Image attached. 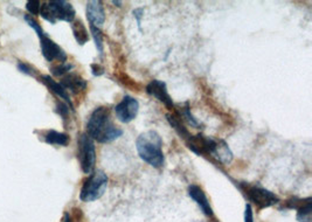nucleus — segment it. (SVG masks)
<instances>
[{
	"instance_id": "obj_21",
	"label": "nucleus",
	"mask_w": 312,
	"mask_h": 222,
	"mask_svg": "<svg viewBox=\"0 0 312 222\" xmlns=\"http://www.w3.org/2000/svg\"><path fill=\"white\" fill-rule=\"evenodd\" d=\"M90 33H91V35H93L94 42H95V46H96L97 52L100 53V55H103V53H104L103 33H102L101 28H97V27L90 26Z\"/></svg>"
},
{
	"instance_id": "obj_24",
	"label": "nucleus",
	"mask_w": 312,
	"mask_h": 222,
	"mask_svg": "<svg viewBox=\"0 0 312 222\" xmlns=\"http://www.w3.org/2000/svg\"><path fill=\"white\" fill-rule=\"evenodd\" d=\"M26 8L32 15H39L41 3L38 2V0H29V2L26 3Z\"/></svg>"
},
{
	"instance_id": "obj_31",
	"label": "nucleus",
	"mask_w": 312,
	"mask_h": 222,
	"mask_svg": "<svg viewBox=\"0 0 312 222\" xmlns=\"http://www.w3.org/2000/svg\"><path fill=\"white\" fill-rule=\"evenodd\" d=\"M62 222H71L70 215L68 214V213H65V215H63V220H62Z\"/></svg>"
},
{
	"instance_id": "obj_25",
	"label": "nucleus",
	"mask_w": 312,
	"mask_h": 222,
	"mask_svg": "<svg viewBox=\"0 0 312 222\" xmlns=\"http://www.w3.org/2000/svg\"><path fill=\"white\" fill-rule=\"evenodd\" d=\"M40 15L44 18L45 20L48 21V23L50 24H55L57 21H55V19L53 18L52 15V12H50L48 5H47V3L44 4V5H41V8H40Z\"/></svg>"
},
{
	"instance_id": "obj_19",
	"label": "nucleus",
	"mask_w": 312,
	"mask_h": 222,
	"mask_svg": "<svg viewBox=\"0 0 312 222\" xmlns=\"http://www.w3.org/2000/svg\"><path fill=\"white\" fill-rule=\"evenodd\" d=\"M298 222H312V198H306L302 206L297 209Z\"/></svg>"
},
{
	"instance_id": "obj_5",
	"label": "nucleus",
	"mask_w": 312,
	"mask_h": 222,
	"mask_svg": "<svg viewBox=\"0 0 312 222\" xmlns=\"http://www.w3.org/2000/svg\"><path fill=\"white\" fill-rule=\"evenodd\" d=\"M79 160L83 173L90 174L94 172L96 164L95 142L87 134H82L78 140Z\"/></svg>"
},
{
	"instance_id": "obj_28",
	"label": "nucleus",
	"mask_w": 312,
	"mask_h": 222,
	"mask_svg": "<svg viewBox=\"0 0 312 222\" xmlns=\"http://www.w3.org/2000/svg\"><path fill=\"white\" fill-rule=\"evenodd\" d=\"M132 14H134L135 19L137 20V25H138L139 31H142V18L144 15V8H136V10L132 12Z\"/></svg>"
},
{
	"instance_id": "obj_12",
	"label": "nucleus",
	"mask_w": 312,
	"mask_h": 222,
	"mask_svg": "<svg viewBox=\"0 0 312 222\" xmlns=\"http://www.w3.org/2000/svg\"><path fill=\"white\" fill-rule=\"evenodd\" d=\"M189 195L194 200L196 203H198V206L204 212L205 215L209 216V217H212L213 215H214L213 209L211 207V203H209V200L207 199V196H206V194H205V192L203 191L201 187L192 183V185L189 186Z\"/></svg>"
},
{
	"instance_id": "obj_6",
	"label": "nucleus",
	"mask_w": 312,
	"mask_h": 222,
	"mask_svg": "<svg viewBox=\"0 0 312 222\" xmlns=\"http://www.w3.org/2000/svg\"><path fill=\"white\" fill-rule=\"evenodd\" d=\"M139 111V102L135 97L125 95L123 100L115 106V114L119 122L127 124L134 121Z\"/></svg>"
},
{
	"instance_id": "obj_2",
	"label": "nucleus",
	"mask_w": 312,
	"mask_h": 222,
	"mask_svg": "<svg viewBox=\"0 0 312 222\" xmlns=\"http://www.w3.org/2000/svg\"><path fill=\"white\" fill-rule=\"evenodd\" d=\"M136 147L140 159L151 165L152 168L159 169L164 165L163 139L157 131L149 130L140 134L136 140Z\"/></svg>"
},
{
	"instance_id": "obj_4",
	"label": "nucleus",
	"mask_w": 312,
	"mask_h": 222,
	"mask_svg": "<svg viewBox=\"0 0 312 222\" xmlns=\"http://www.w3.org/2000/svg\"><path fill=\"white\" fill-rule=\"evenodd\" d=\"M240 190L245 193L250 202H253L259 209H264L268 207H271L273 205L280 202V198L275 193H272L267 189H264L260 185H249L247 182L238 183Z\"/></svg>"
},
{
	"instance_id": "obj_17",
	"label": "nucleus",
	"mask_w": 312,
	"mask_h": 222,
	"mask_svg": "<svg viewBox=\"0 0 312 222\" xmlns=\"http://www.w3.org/2000/svg\"><path fill=\"white\" fill-rule=\"evenodd\" d=\"M71 29H72V33H74L75 40L80 46H83L89 41L88 29L85 28L84 24L82 23V21L75 20L71 25Z\"/></svg>"
},
{
	"instance_id": "obj_27",
	"label": "nucleus",
	"mask_w": 312,
	"mask_h": 222,
	"mask_svg": "<svg viewBox=\"0 0 312 222\" xmlns=\"http://www.w3.org/2000/svg\"><path fill=\"white\" fill-rule=\"evenodd\" d=\"M57 113L63 119H67L68 114H69V106H68L66 103H61V102H59L57 105Z\"/></svg>"
},
{
	"instance_id": "obj_32",
	"label": "nucleus",
	"mask_w": 312,
	"mask_h": 222,
	"mask_svg": "<svg viewBox=\"0 0 312 222\" xmlns=\"http://www.w3.org/2000/svg\"><path fill=\"white\" fill-rule=\"evenodd\" d=\"M113 4H114V5H117V7L122 6V2H118V0H114Z\"/></svg>"
},
{
	"instance_id": "obj_22",
	"label": "nucleus",
	"mask_w": 312,
	"mask_h": 222,
	"mask_svg": "<svg viewBox=\"0 0 312 222\" xmlns=\"http://www.w3.org/2000/svg\"><path fill=\"white\" fill-rule=\"evenodd\" d=\"M74 68V66L71 65V63H68V62H63V63H60V65L55 66V67H52L50 68V71H52V74L54 76H65L67 74H69V71Z\"/></svg>"
},
{
	"instance_id": "obj_3",
	"label": "nucleus",
	"mask_w": 312,
	"mask_h": 222,
	"mask_svg": "<svg viewBox=\"0 0 312 222\" xmlns=\"http://www.w3.org/2000/svg\"><path fill=\"white\" fill-rule=\"evenodd\" d=\"M109 178L103 171L97 170L90 173L81 189L80 199L84 202H93L102 198L108 187Z\"/></svg>"
},
{
	"instance_id": "obj_29",
	"label": "nucleus",
	"mask_w": 312,
	"mask_h": 222,
	"mask_svg": "<svg viewBox=\"0 0 312 222\" xmlns=\"http://www.w3.org/2000/svg\"><path fill=\"white\" fill-rule=\"evenodd\" d=\"M245 222H254L253 207L250 203H246L245 207Z\"/></svg>"
},
{
	"instance_id": "obj_18",
	"label": "nucleus",
	"mask_w": 312,
	"mask_h": 222,
	"mask_svg": "<svg viewBox=\"0 0 312 222\" xmlns=\"http://www.w3.org/2000/svg\"><path fill=\"white\" fill-rule=\"evenodd\" d=\"M45 142L50 145H58V146H66L69 143V136L62 132L49 130L45 135Z\"/></svg>"
},
{
	"instance_id": "obj_1",
	"label": "nucleus",
	"mask_w": 312,
	"mask_h": 222,
	"mask_svg": "<svg viewBox=\"0 0 312 222\" xmlns=\"http://www.w3.org/2000/svg\"><path fill=\"white\" fill-rule=\"evenodd\" d=\"M87 135L101 144H109L123 135V130L115 125L110 117V110L98 106L93 111L87 123Z\"/></svg>"
},
{
	"instance_id": "obj_9",
	"label": "nucleus",
	"mask_w": 312,
	"mask_h": 222,
	"mask_svg": "<svg viewBox=\"0 0 312 222\" xmlns=\"http://www.w3.org/2000/svg\"><path fill=\"white\" fill-rule=\"evenodd\" d=\"M47 5H48L50 12H52L55 21L61 20L67 21V23L74 21L76 12L70 3L65 2V0H53V2L47 3Z\"/></svg>"
},
{
	"instance_id": "obj_10",
	"label": "nucleus",
	"mask_w": 312,
	"mask_h": 222,
	"mask_svg": "<svg viewBox=\"0 0 312 222\" xmlns=\"http://www.w3.org/2000/svg\"><path fill=\"white\" fill-rule=\"evenodd\" d=\"M40 45H41L42 55H44V58L48 62L55 61V60L60 61L61 63L67 61V54L65 50H63L58 44H55L52 39H49L47 35L40 38Z\"/></svg>"
},
{
	"instance_id": "obj_26",
	"label": "nucleus",
	"mask_w": 312,
	"mask_h": 222,
	"mask_svg": "<svg viewBox=\"0 0 312 222\" xmlns=\"http://www.w3.org/2000/svg\"><path fill=\"white\" fill-rule=\"evenodd\" d=\"M18 69L21 72H24V74L29 75V76H35L36 75V70L34 69L32 66H29V65H27V63H24L21 61L18 62Z\"/></svg>"
},
{
	"instance_id": "obj_8",
	"label": "nucleus",
	"mask_w": 312,
	"mask_h": 222,
	"mask_svg": "<svg viewBox=\"0 0 312 222\" xmlns=\"http://www.w3.org/2000/svg\"><path fill=\"white\" fill-rule=\"evenodd\" d=\"M146 92L151 97H155L156 100L161 102L169 110L174 109V103L172 97L170 96L168 85L164 81L160 80H152L146 85Z\"/></svg>"
},
{
	"instance_id": "obj_20",
	"label": "nucleus",
	"mask_w": 312,
	"mask_h": 222,
	"mask_svg": "<svg viewBox=\"0 0 312 222\" xmlns=\"http://www.w3.org/2000/svg\"><path fill=\"white\" fill-rule=\"evenodd\" d=\"M178 116L179 117H182L183 119H185V121L189 123V124L191 125V126H193V127H198L200 124H199V122L196 121V118L193 116V115H192V113H191V108H190V103L189 102H185V103H183V105H181L180 106V109H178Z\"/></svg>"
},
{
	"instance_id": "obj_11",
	"label": "nucleus",
	"mask_w": 312,
	"mask_h": 222,
	"mask_svg": "<svg viewBox=\"0 0 312 222\" xmlns=\"http://www.w3.org/2000/svg\"><path fill=\"white\" fill-rule=\"evenodd\" d=\"M87 19L90 26L101 28L105 21V11L101 0H91L87 3Z\"/></svg>"
},
{
	"instance_id": "obj_30",
	"label": "nucleus",
	"mask_w": 312,
	"mask_h": 222,
	"mask_svg": "<svg viewBox=\"0 0 312 222\" xmlns=\"http://www.w3.org/2000/svg\"><path fill=\"white\" fill-rule=\"evenodd\" d=\"M91 67V71H93V75L94 76H102L104 74V67L98 65V63H93V65L90 66Z\"/></svg>"
},
{
	"instance_id": "obj_23",
	"label": "nucleus",
	"mask_w": 312,
	"mask_h": 222,
	"mask_svg": "<svg viewBox=\"0 0 312 222\" xmlns=\"http://www.w3.org/2000/svg\"><path fill=\"white\" fill-rule=\"evenodd\" d=\"M25 21H26V23L28 24L29 27H32L34 31H35V33L38 34V36L42 38L44 35H46V33L44 32V29L41 28L39 23H38L35 19H33L31 15H25Z\"/></svg>"
},
{
	"instance_id": "obj_15",
	"label": "nucleus",
	"mask_w": 312,
	"mask_h": 222,
	"mask_svg": "<svg viewBox=\"0 0 312 222\" xmlns=\"http://www.w3.org/2000/svg\"><path fill=\"white\" fill-rule=\"evenodd\" d=\"M211 157L215 158V159L221 164L228 165L232 163L234 155H233L232 150H230V147L228 146V144L226 143L224 139H216L215 149H214V151H213Z\"/></svg>"
},
{
	"instance_id": "obj_7",
	"label": "nucleus",
	"mask_w": 312,
	"mask_h": 222,
	"mask_svg": "<svg viewBox=\"0 0 312 222\" xmlns=\"http://www.w3.org/2000/svg\"><path fill=\"white\" fill-rule=\"evenodd\" d=\"M185 143L187 147H189L192 152H194L195 155L212 156L216 145V139L199 134L195 136L191 135V137L186 139Z\"/></svg>"
},
{
	"instance_id": "obj_13",
	"label": "nucleus",
	"mask_w": 312,
	"mask_h": 222,
	"mask_svg": "<svg viewBox=\"0 0 312 222\" xmlns=\"http://www.w3.org/2000/svg\"><path fill=\"white\" fill-rule=\"evenodd\" d=\"M60 84H61L66 90H69L72 94H79L80 91L85 90L88 83L87 81L81 78L80 75L74 74V72H69V74L63 76Z\"/></svg>"
},
{
	"instance_id": "obj_14",
	"label": "nucleus",
	"mask_w": 312,
	"mask_h": 222,
	"mask_svg": "<svg viewBox=\"0 0 312 222\" xmlns=\"http://www.w3.org/2000/svg\"><path fill=\"white\" fill-rule=\"evenodd\" d=\"M41 82L44 83L47 88L49 89L50 91H52L54 95L59 96L60 98H62L63 101L66 102L67 105L69 106V108L72 110L74 109V106H72V103L70 101V97L68 95V92L65 88L62 87L61 84L58 83L57 81H55L53 78H50L49 75H42L41 76Z\"/></svg>"
},
{
	"instance_id": "obj_16",
	"label": "nucleus",
	"mask_w": 312,
	"mask_h": 222,
	"mask_svg": "<svg viewBox=\"0 0 312 222\" xmlns=\"http://www.w3.org/2000/svg\"><path fill=\"white\" fill-rule=\"evenodd\" d=\"M166 119H168L170 125L172 126L174 130H176V132L179 136H180V138L186 140L191 137V134L189 132V130H187V127L183 125L181 118L179 117L177 114H168L166 115Z\"/></svg>"
}]
</instances>
